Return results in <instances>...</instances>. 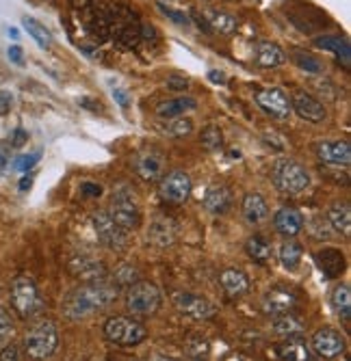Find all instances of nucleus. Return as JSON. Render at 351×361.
<instances>
[{
  "label": "nucleus",
  "instance_id": "49530a36",
  "mask_svg": "<svg viewBox=\"0 0 351 361\" xmlns=\"http://www.w3.org/2000/svg\"><path fill=\"white\" fill-rule=\"evenodd\" d=\"M113 97H115V102H117L121 109H129V106H131V97H129V93H126V89L115 87V89H113Z\"/></svg>",
  "mask_w": 351,
  "mask_h": 361
},
{
  "label": "nucleus",
  "instance_id": "7ed1b4c3",
  "mask_svg": "<svg viewBox=\"0 0 351 361\" xmlns=\"http://www.w3.org/2000/svg\"><path fill=\"white\" fill-rule=\"evenodd\" d=\"M109 216L126 232L137 229L141 223V208L137 202V195L129 186H117L111 197V206H109Z\"/></svg>",
  "mask_w": 351,
  "mask_h": 361
},
{
  "label": "nucleus",
  "instance_id": "4be33fe9",
  "mask_svg": "<svg viewBox=\"0 0 351 361\" xmlns=\"http://www.w3.org/2000/svg\"><path fill=\"white\" fill-rule=\"evenodd\" d=\"M176 225L172 219L167 216H156L152 223H150V232H148V240L154 245V247H169L174 240H176Z\"/></svg>",
  "mask_w": 351,
  "mask_h": 361
},
{
  "label": "nucleus",
  "instance_id": "473e14b6",
  "mask_svg": "<svg viewBox=\"0 0 351 361\" xmlns=\"http://www.w3.org/2000/svg\"><path fill=\"white\" fill-rule=\"evenodd\" d=\"M204 22H206V26H213V30L221 32V35H232V32L239 28L237 18H232L228 13H221V11H206Z\"/></svg>",
  "mask_w": 351,
  "mask_h": 361
},
{
  "label": "nucleus",
  "instance_id": "3c124183",
  "mask_svg": "<svg viewBox=\"0 0 351 361\" xmlns=\"http://www.w3.org/2000/svg\"><path fill=\"white\" fill-rule=\"evenodd\" d=\"M70 3H72V9L76 13H83L85 9H89L93 5V0H70Z\"/></svg>",
  "mask_w": 351,
  "mask_h": 361
},
{
  "label": "nucleus",
  "instance_id": "09e8293b",
  "mask_svg": "<svg viewBox=\"0 0 351 361\" xmlns=\"http://www.w3.org/2000/svg\"><path fill=\"white\" fill-rule=\"evenodd\" d=\"M81 192L87 195V197H100L102 195V186L100 184H93V182H85L81 186Z\"/></svg>",
  "mask_w": 351,
  "mask_h": 361
},
{
  "label": "nucleus",
  "instance_id": "412c9836",
  "mask_svg": "<svg viewBox=\"0 0 351 361\" xmlns=\"http://www.w3.org/2000/svg\"><path fill=\"white\" fill-rule=\"evenodd\" d=\"M202 202L210 214H223L232 206V192L226 184H210L204 192Z\"/></svg>",
  "mask_w": 351,
  "mask_h": 361
},
{
  "label": "nucleus",
  "instance_id": "f3484780",
  "mask_svg": "<svg viewBox=\"0 0 351 361\" xmlns=\"http://www.w3.org/2000/svg\"><path fill=\"white\" fill-rule=\"evenodd\" d=\"M314 262H316L319 271H321L328 279H338L345 273V269H347V259H345L343 251L336 249V247L319 249L314 253Z\"/></svg>",
  "mask_w": 351,
  "mask_h": 361
},
{
  "label": "nucleus",
  "instance_id": "864d4df0",
  "mask_svg": "<svg viewBox=\"0 0 351 361\" xmlns=\"http://www.w3.org/2000/svg\"><path fill=\"white\" fill-rule=\"evenodd\" d=\"M24 141H26L24 130H18V133H16V139H13V143H16V145H20V143H24Z\"/></svg>",
  "mask_w": 351,
  "mask_h": 361
},
{
  "label": "nucleus",
  "instance_id": "7c9ffc66",
  "mask_svg": "<svg viewBox=\"0 0 351 361\" xmlns=\"http://www.w3.org/2000/svg\"><path fill=\"white\" fill-rule=\"evenodd\" d=\"M302 255H304L302 245H299L297 240H293V238L284 240V243L280 245V251H278V257H280L282 267H284L286 271H295V269L299 267V262H302Z\"/></svg>",
  "mask_w": 351,
  "mask_h": 361
},
{
  "label": "nucleus",
  "instance_id": "ddd939ff",
  "mask_svg": "<svg viewBox=\"0 0 351 361\" xmlns=\"http://www.w3.org/2000/svg\"><path fill=\"white\" fill-rule=\"evenodd\" d=\"M312 350L321 357V359H336L345 353V338L340 331L332 329V326H323V329H319L312 340Z\"/></svg>",
  "mask_w": 351,
  "mask_h": 361
},
{
  "label": "nucleus",
  "instance_id": "5fc2aeb1",
  "mask_svg": "<svg viewBox=\"0 0 351 361\" xmlns=\"http://www.w3.org/2000/svg\"><path fill=\"white\" fill-rule=\"evenodd\" d=\"M5 169H7V156L0 152V173H3Z\"/></svg>",
  "mask_w": 351,
  "mask_h": 361
},
{
  "label": "nucleus",
  "instance_id": "6e6552de",
  "mask_svg": "<svg viewBox=\"0 0 351 361\" xmlns=\"http://www.w3.org/2000/svg\"><path fill=\"white\" fill-rule=\"evenodd\" d=\"M273 184L286 195H299L310 186V173L295 160H282L273 167Z\"/></svg>",
  "mask_w": 351,
  "mask_h": 361
},
{
  "label": "nucleus",
  "instance_id": "c03bdc74",
  "mask_svg": "<svg viewBox=\"0 0 351 361\" xmlns=\"http://www.w3.org/2000/svg\"><path fill=\"white\" fill-rule=\"evenodd\" d=\"M0 361H20V348L16 344H7L0 350Z\"/></svg>",
  "mask_w": 351,
  "mask_h": 361
},
{
  "label": "nucleus",
  "instance_id": "4c0bfd02",
  "mask_svg": "<svg viewBox=\"0 0 351 361\" xmlns=\"http://www.w3.org/2000/svg\"><path fill=\"white\" fill-rule=\"evenodd\" d=\"M135 281H139V273H137L135 267H131V264L119 267V269L115 271V275H113V283H115L117 288H129V286H133Z\"/></svg>",
  "mask_w": 351,
  "mask_h": 361
},
{
  "label": "nucleus",
  "instance_id": "39448f33",
  "mask_svg": "<svg viewBox=\"0 0 351 361\" xmlns=\"http://www.w3.org/2000/svg\"><path fill=\"white\" fill-rule=\"evenodd\" d=\"M111 35L117 44L135 48L141 42V22L137 13L126 5L111 7Z\"/></svg>",
  "mask_w": 351,
  "mask_h": 361
},
{
  "label": "nucleus",
  "instance_id": "79ce46f5",
  "mask_svg": "<svg viewBox=\"0 0 351 361\" xmlns=\"http://www.w3.org/2000/svg\"><path fill=\"white\" fill-rule=\"evenodd\" d=\"M13 334V320L7 310H0V342H7Z\"/></svg>",
  "mask_w": 351,
  "mask_h": 361
},
{
  "label": "nucleus",
  "instance_id": "a18cd8bd",
  "mask_svg": "<svg viewBox=\"0 0 351 361\" xmlns=\"http://www.w3.org/2000/svg\"><path fill=\"white\" fill-rule=\"evenodd\" d=\"M167 87L172 89V91H184L186 87H189V78L186 76H169L167 78Z\"/></svg>",
  "mask_w": 351,
  "mask_h": 361
},
{
  "label": "nucleus",
  "instance_id": "2f4dec72",
  "mask_svg": "<svg viewBox=\"0 0 351 361\" xmlns=\"http://www.w3.org/2000/svg\"><path fill=\"white\" fill-rule=\"evenodd\" d=\"M22 26H24V30L28 32V35L35 39V44H37L40 48L48 50V48L52 46V35H50V30H48L40 20L30 18V16H24V18H22Z\"/></svg>",
  "mask_w": 351,
  "mask_h": 361
},
{
  "label": "nucleus",
  "instance_id": "c756f323",
  "mask_svg": "<svg viewBox=\"0 0 351 361\" xmlns=\"http://www.w3.org/2000/svg\"><path fill=\"white\" fill-rule=\"evenodd\" d=\"M319 48H323V50H330L334 52L347 68H349V61H351V46L345 37H338V35H323V37H316L314 42Z\"/></svg>",
  "mask_w": 351,
  "mask_h": 361
},
{
  "label": "nucleus",
  "instance_id": "9b49d317",
  "mask_svg": "<svg viewBox=\"0 0 351 361\" xmlns=\"http://www.w3.org/2000/svg\"><path fill=\"white\" fill-rule=\"evenodd\" d=\"M172 303L182 316L191 320H208L210 316H215V305L194 292H176L172 297Z\"/></svg>",
  "mask_w": 351,
  "mask_h": 361
},
{
  "label": "nucleus",
  "instance_id": "8fccbe9b",
  "mask_svg": "<svg viewBox=\"0 0 351 361\" xmlns=\"http://www.w3.org/2000/svg\"><path fill=\"white\" fill-rule=\"evenodd\" d=\"M7 54H9V59H11L16 65H22V63H24V52H22L20 46H11V48L7 50Z\"/></svg>",
  "mask_w": 351,
  "mask_h": 361
},
{
  "label": "nucleus",
  "instance_id": "393cba45",
  "mask_svg": "<svg viewBox=\"0 0 351 361\" xmlns=\"http://www.w3.org/2000/svg\"><path fill=\"white\" fill-rule=\"evenodd\" d=\"M256 63L261 65V68L273 70V68H280V65L286 63V54L273 42H258L256 44Z\"/></svg>",
  "mask_w": 351,
  "mask_h": 361
},
{
  "label": "nucleus",
  "instance_id": "58836bf2",
  "mask_svg": "<svg viewBox=\"0 0 351 361\" xmlns=\"http://www.w3.org/2000/svg\"><path fill=\"white\" fill-rule=\"evenodd\" d=\"M308 229H310L312 238H321V240L332 238V227H330L328 219H323V216H314V219L310 221Z\"/></svg>",
  "mask_w": 351,
  "mask_h": 361
},
{
  "label": "nucleus",
  "instance_id": "de8ad7c7",
  "mask_svg": "<svg viewBox=\"0 0 351 361\" xmlns=\"http://www.w3.org/2000/svg\"><path fill=\"white\" fill-rule=\"evenodd\" d=\"M11 104H13V97H11V93H7V91H0V117L7 115V113L11 111Z\"/></svg>",
  "mask_w": 351,
  "mask_h": 361
},
{
  "label": "nucleus",
  "instance_id": "a211bd4d",
  "mask_svg": "<svg viewBox=\"0 0 351 361\" xmlns=\"http://www.w3.org/2000/svg\"><path fill=\"white\" fill-rule=\"evenodd\" d=\"M316 156L326 165L347 167L351 162V147L347 141H321L316 143Z\"/></svg>",
  "mask_w": 351,
  "mask_h": 361
},
{
  "label": "nucleus",
  "instance_id": "f03ea898",
  "mask_svg": "<svg viewBox=\"0 0 351 361\" xmlns=\"http://www.w3.org/2000/svg\"><path fill=\"white\" fill-rule=\"evenodd\" d=\"M56 346H59V329L48 318L35 322L24 338V350L35 361H44V359L52 357Z\"/></svg>",
  "mask_w": 351,
  "mask_h": 361
},
{
  "label": "nucleus",
  "instance_id": "f8f14e48",
  "mask_svg": "<svg viewBox=\"0 0 351 361\" xmlns=\"http://www.w3.org/2000/svg\"><path fill=\"white\" fill-rule=\"evenodd\" d=\"M191 178L184 171H172L161 180V186H158V195L161 200L167 204H184L189 197H191Z\"/></svg>",
  "mask_w": 351,
  "mask_h": 361
},
{
  "label": "nucleus",
  "instance_id": "2eb2a0df",
  "mask_svg": "<svg viewBox=\"0 0 351 361\" xmlns=\"http://www.w3.org/2000/svg\"><path fill=\"white\" fill-rule=\"evenodd\" d=\"M70 271L74 277H78L85 283H93V281H102L107 279V269L100 259H95L93 255L87 253H78L72 257L70 262Z\"/></svg>",
  "mask_w": 351,
  "mask_h": 361
},
{
  "label": "nucleus",
  "instance_id": "c85d7f7f",
  "mask_svg": "<svg viewBox=\"0 0 351 361\" xmlns=\"http://www.w3.org/2000/svg\"><path fill=\"white\" fill-rule=\"evenodd\" d=\"M328 223L332 227V232H338L343 236H349L351 232V208L349 204H336L328 210Z\"/></svg>",
  "mask_w": 351,
  "mask_h": 361
},
{
  "label": "nucleus",
  "instance_id": "a19ab883",
  "mask_svg": "<svg viewBox=\"0 0 351 361\" xmlns=\"http://www.w3.org/2000/svg\"><path fill=\"white\" fill-rule=\"evenodd\" d=\"M42 158V154L40 152H35V154H22V156H18L16 160H13V169L16 171H20V173H26V171H30L35 165H37V160Z\"/></svg>",
  "mask_w": 351,
  "mask_h": 361
},
{
  "label": "nucleus",
  "instance_id": "1a4fd4ad",
  "mask_svg": "<svg viewBox=\"0 0 351 361\" xmlns=\"http://www.w3.org/2000/svg\"><path fill=\"white\" fill-rule=\"evenodd\" d=\"M93 229H95V238L100 240V245H105L111 251H119L129 243V232L121 229L111 216L109 212H95L93 214Z\"/></svg>",
  "mask_w": 351,
  "mask_h": 361
},
{
  "label": "nucleus",
  "instance_id": "ea45409f",
  "mask_svg": "<svg viewBox=\"0 0 351 361\" xmlns=\"http://www.w3.org/2000/svg\"><path fill=\"white\" fill-rule=\"evenodd\" d=\"M293 59H295V63L299 65L302 70H306L308 74H319L321 72V63H319L312 54H308V52H299V50H295L293 52Z\"/></svg>",
  "mask_w": 351,
  "mask_h": 361
},
{
  "label": "nucleus",
  "instance_id": "603ef678",
  "mask_svg": "<svg viewBox=\"0 0 351 361\" xmlns=\"http://www.w3.org/2000/svg\"><path fill=\"white\" fill-rule=\"evenodd\" d=\"M208 78H210V82H215V85H223V82H226V76H223V72H217V70H210V72H208Z\"/></svg>",
  "mask_w": 351,
  "mask_h": 361
},
{
  "label": "nucleus",
  "instance_id": "e433bc0d",
  "mask_svg": "<svg viewBox=\"0 0 351 361\" xmlns=\"http://www.w3.org/2000/svg\"><path fill=\"white\" fill-rule=\"evenodd\" d=\"M200 141L202 145L208 149V152H217L223 147V135H221V128L219 126H206L200 135Z\"/></svg>",
  "mask_w": 351,
  "mask_h": 361
},
{
  "label": "nucleus",
  "instance_id": "6e6d98bb",
  "mask_svg": "<svg viewBox=\"0 0 351 361\" xmlns=\"http://www.w3.org/2000/svg\"><path fill=\"white\" fill-rule=\"evenodd\" d=\"M30 182H33V180H30V178H24V180L20 182V190H26V188H30Z\"/></svg>",
  "mask_w": 351,
  "mask_h": 361
},
{
  "label": "nucleus",
  "instance_id": "72a5a7b5",
  "mask_svg": "<svg viewBox=\"0 0 351 361\" xmlns=\"http://www.w3.org/2000/svg\"><path fill=\"white\" fill-rule=\"evenodd\" d=\"M330 301H332V307H334L336 316L340 320L349 322V318H351V290H349V286L347 283L336 286Z\"/></svg>",
  "mask_w": 351,
  "mask_h": 361
},
{
  "label": "nucleus",
  "instance_id": "b1692460",
  "mask_svg": "<svg viewBox=\"0 0 351 361\" xmlns=\"http://www.w3.org/2000/svg\"><path fill=\"white\" fill-rule=\"evenodd\" d=\"M243 216L251 225H258V223H265L267 221L269 206H267L265 197L261 192H247L243 197Z\"/></svg>",
  "mask_w": 351,
  "mask_h": 361
},
{
  "label": "nucleus",
  "instance_id": "37998d69",
  "mask_svg": "<svg viewBox=\"0 0 351 361\" xmlns=\"http://www.w3.org/2000/svg\"><path fill=\"white\" fill-rule=\"evenodd\" d=\"M158 9H161L163 16H167L169 20H174V22L180 24V26H186V24H189V18H186L182 11H176L174 7H167V5H163V3H158Z\"/></svg>",
  "mask_w": 351,
  "mask_h": 361
},
{
  "label": "nucleus",
  "instance_id": "c9c22d12",
  "mask_svg": "<svg viewBox=\"0 0 351 361\" xmlns=\"http://www.w3.org/2000/svg\"><path fill=\"white\" fill-rule=\"evenodd\" d=\"M191 130H194V121L184 117H174V119H167V123H163V135L174 137V139L189 137Z\"/></svg>",
  "mask_w": 351,
  "mask_h": 361
},
{
  "label": "nucleus",
  "instance_id": "0eeeda50",
  "mask_svg": "<svg viewBox=\"0 0 351 361\" xmlns=\"http://www.w3.org/2000/svg\"><path fill=\"white\" fill-rule=\"evenodd\" d=\"M11 305L20 318H33L42 307V294L30 277H16L11 281Z\"/></svg>",
  "mask_w": 351,
  "mask_h": 361
},
{
  "label": "nucleus",
  "instance_id": "cd10ccee",
  "mask_svg": "<svg viewBox=\"0 0 351 361\" xmlns=\"http://www.w3.org/2000/svg\"><path fill=\"white\" fill-rule=\"evenodd\" d=\"M245 251L247 255L256 262V264H267L271 259V253H273V245L267 236L263 234H254L247 243H245Z\"/></svg>",
  "mask_w": 351,
  "mask_h": 361
},
{
  "label": "nucleus",
  "instance_id": "4468645a",
  "mask_svg": "<svg viewBox=\"0 0 351 361\" xmlns=\"http://www.w3.org/2000/svg\"><path fill=\"white\" fill-rule=\"evenodd\" d=\"M297 303H299V299H297V294L291 288L278 286V288H271L265 294L263 310L269 316H282V314H293Z\"/></svg>",
  "mask_w": 351,
  "mask_h": 361
},
{
  "label": "nucleus",
  "instance_id": "f704fd0d",
  "mask_svg": "<svg viewBox=\"0 0 351 361\" xmlns=\"http://www.w3.org/2000/svg\"><path fill=\"white\" fill-rule=\"evenodd\" d=\"M273 331L282 338H293L304 331V324L293 314H282V316H275L273 320Z\"/></svg>",
  "mask_w": 351,
  "mask_h": 361
},
{
  "label": "nucleus",
  "instance_id": "5701e85b",
  "mask_svg": "<svg viewBox=\"0 0 351 361\" xmlns=\"http://www.w3.org/2000/svg\"><path fill=\"white\" fill-rule=\"evenodd\" d=\"M219 283H221V290L226 292L230 299H239V297H243V294L249 290V277L243 271H239V269L221 271Z\"/></svg>",
  "mask_w": 351,
  "mask_h": 361
},
{
  "label": "nucleus",
  "instance_id": "dca6fc26",
  "mask_svg": "<svg viewBox=\"0 0 351 361\" xmlns=\"http://www.w3.org/2000/svg\"><path fill=\"white\" fill-rule=\"evenodd\" d=\"M291 109L302 119L312 121V123H319V121L326 119V106L319 102L314 95H310L306 91H295L291 95Z\"/></svg>",
  "mask_w": 351,
  "mask_h": 361
},
{
  "label": "nucleus",
  "instance_id": "423d86ee",
  "mask_svg": "<svg viewBox=\"0 0 351 361\" xmlns=\"http://www.w3.org/2000/svg\"><path fill=\"white\" fill-rule=\"evenodd\" d=\"M105 336L117 346H137L145 342L148 329L131 316H111L105 322Z\"/></svg>",
  "mask_w": 351,
  "mask_h": 361
},
{
  "label": "nucleus",
  "instance_id": "9d476101",
  "mask_svg": "<svg viewBox=\"0 0 351 361\" xmlns=\"http://www.w3.org/2000/svg\"><path fill=\"white\" fill-rule=\"evenodd\" d=\"M256 104L273 119H289L291 109V97L280 87H265L256 93Z\"/></svg>",
  "mask_w": 351,
  "mask_h": 361
},
{
  "label": "nucleus",
  "instance_id": "bb28decb",
  "mask_svg": "<svg viewBox=\"0 0 351 361\" xmlns=\"http://www.w3.org/2000/svg\"><path fill=\"white\" fill-rule=\"evenodd\" d=\"M198 106V102L194 97L182 95V97H174V100H167L163 104L156 106V115L161 119H174V117H182L186 111H194Z\"/></svg>",
  "mask_w": 351,
  "mask_h": 361
},
{
  "label": "nucleus",
  "instance_id": "aec40b11",
  "mask_svg": "<svg viewBox=\"0 0 351 361\" xmlns=\"http://www.w3.org/2000/svg\"><path fill=\"white\" fill-rule=\"evenodd\" d=\"M133 171L141 180L154 182V180H158V176H161V171H163V158L156 152H141L133 158Z\"/></svg>",
  "mask_w": 351,
  "mask_h": 361
},
{
  "label": "nucleus",
  "instance_id": "a878e982",
  "mask_svg": "<svg viewBox=\"0 0 351 361\" xmlns=\"http://www.w3.org/2000/svg\"><path fill=\"white\" fill-rule=\"evenodd\" d=\"M278 355L282 361H310V348L299 336L286 338L282 344H278Z\"/></svg>",
  "mask_w": 351,
  "mask_h": 361
},
{
  "label": "nucleus",
  "instance_id": "4d7b16f0",
  "mask_svg": "<svg viewBox=\"0 0 351 361\" xmlns=\"http://www.w3.org/2000/svg\"><path fill=\"white\" fill-rule=\"evenodd\" d=\"M152 361H178V359H172V357H165V355H156V357H152Z\"/></svg>",
  "mask_w": 351,
  "mask_h": 361
},
{
  "label": "nucleus",
  "instance_id": "6ab92c4d",
  "mask_svg": "<svg viewBox=\"0 0 351 361\" xmlns=\"http://www.w3.org/2000/svg\"><path fill=\"white\" fill-rule=\"evenodd\" d=\"M273 225L278 229V234L286 236V238H295L302 229H304V214L297 208L284 206L275 212L273 216Z\"/></svg>",
  "mask_w": 351,
  "mask_h": 361
},
{
  "label": "nucleus",
  "instance_id": "f257e3e1",
  "mask_svg": "<svg viewBox=\"0 0 351 361\" xmlns=\"http://www.w3.org/2000/svg\"><path fill=\"white\" fill-rule=\"evenodd\" d=\"M117 294H119V288L109 279L83 283L63 299V305H61L63 316L68 320H83L95 312H102L111 303H115Z\"/></svg>",
  "mask_w": 351,
  "mask_h": 361
},
{
  "label": "nucleus",
  "instance_id": "20e7f679",
  "mask_svg": "<svg viewBox=\"0 0 351 361\" xmlns=\"http://www.w3.org/2000/svg\"><path fill=\"white\" fill-rule=\"evenodd\" d=\"M163 305V294L152 281H135L126 290V307L135 316H152Z\"/></svg>",
  "mask_w": 351,
  "mask_h": 361
}]
</instances>
